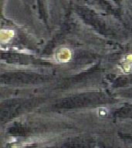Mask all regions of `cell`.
Here are the masks:
<instances>
[{"mask_svg":"<svg viewBox=\"0 0 132 148\" xmlns=\"http://www.w3.org/2000/svg\"><path fill=\"white\" fill-rule=\"evenodd\" d=\"M58 56L60 58V60H68L69 58L70 57V53H69V50H61L60 53L58 54Z\"/></svg>","mask_w":132,"mask_h":148,"instance_id":"obj_1","label":"cell"},{"mask_svg":"<svg viewBox=\"0 0 132 148\" xmlns=\"http://www.w3.org/2000/svg\"><path fill=\"white\" fill-rule=\"evenodd\" d=\"M13 36V32L12 31H2V40L4 39V38H6V40H8L9 39H10L12 36Z\"/></svg>","mask_w":132,"mask_h":148,"instance_id":"obj_2","label":"cell"}]
</instances>
